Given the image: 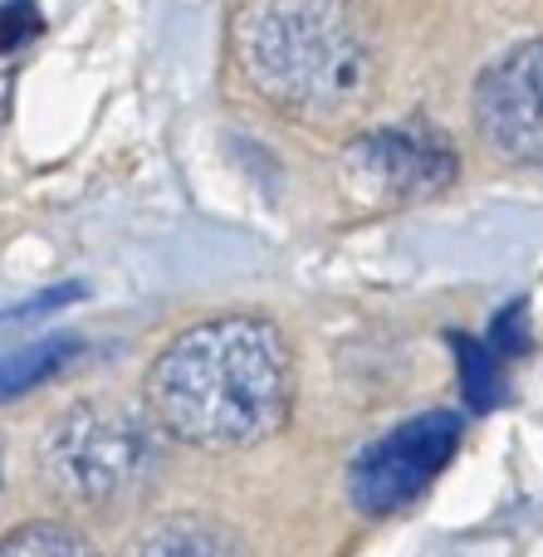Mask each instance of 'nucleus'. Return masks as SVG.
I'll list each match as a JSON object with an SVG mask.
<instances>
[{
	"mask_svg": "<svg viewBox=\"0 0 543 557\" xmlns=\"http://www.w3.org/2000/svg\"><path fill=\"white\" fill-rule=\"evenodd\" d=\"M294 406L289 343L264 318H211L147 367V411L166 435L201 450H250L270 441Z\"/></svg>",
	"mask_w": 543,
	"mask_h": 557,
	"instance_id": "f257e3e1",
	"label": "nucleus"
},
{
	"mask_svg": "<svg viewBox=\"0 0 543 557\" xmlns=\"http://www.w3.org/2000/svg\"><path fill=\"white\" fill-rule=\"evenodd\" d=\"M235 59L264 103L289 117H338L372 94L378 49L358 0H250Z\"/></svg>",
	"mask_w": 543,
	"mask_h": 557,
	"instance_id": "f03ea898",
	"label": "nucleus"
},
{
	"mask_svg": "<svg viewBox=\"0 0 543 557\" xmlns=\"http://www.w3.org/2000/svg\"><path fill=\"white\" fill-rule=\"evenodd\" d=\"M157 460L152 421L123 401H78L49 425L39 465L49 490L78 509H108L143 490Z\"/></svg>",
	"mask_w": 543,
	"mask_h": 557,
	"instance_id": "7ed1b4c3",
	"label": "nucleus"
},
{
	"mask_svg": "<svg viewBox=\"0 0 543 557\" xmlns=\"http://www.w3.org/2000/svg\"><path fill=\"white\" fill-rule=\"evenodd\" d=\"M460 162L441 133L427 123H402L368 133L343 152L338 182L358 206H407L421 196H436L456 182Z\"/></svg>",
	"mask_w": 543,
	"mask_h": 557,
	"instance_id": "20e7f679",
	"label": "nucleus"
},
{
	"mask_svg": "<svg viewBox=\"0 0 543 557\" xmlns=\"http://www.w3.org/2000/svg\"><path fill=\"white\" fill-rule=\"evenodd\" d=\"M456 445H460V416L456 411H427V416L402 421L397 431L372 441L368 450L353 460V474H348L353 504H358L362 513H372V519L407 509V504L421 499V494L431 490V480L451 465Z\"/></svg>",
	"mask_w": 543,
	"mask_h": 557,
	"instance_id": "39448f33",
	"label": "nucleus"
},
{
	"mask_svg": "<svg viewBox=\"0 0 543 557\" xmlns=\"http://www.w3.org/2000/svg\"><path fill=\"white\" fill-rule=\"evenodd\" d=\"M476 127L495 157L543 172V39L515 45L480 74Z\"/></svg>",
	"mask_w": 543,
	"mask_h": 557,
	"instance_id": "423d86ee",
	"label": "nucleus"
},
{
	"mask_svg": "<svg viewBox=\"0 0 543 557\" xmlns=\"http://www.w3.org/2000/svg\"><path fill=\"white\" fill-rule=\"evenodd\" d=\"M123 557H250L231 529L201 519V513H172L143 529L123 548Z\"/></svg>",
	"mask_w": 543,
	"mask_h": 557,
	"instance_id": "0eeeda50",
	"label": "nucleus"
},
{
	"mask_svg": "<svg viewBox=\"0 0 543 557\" xmlns=\"http://www.w3.org/2000/svg\"><path fill=\"white\" fill-rule=\"evenodd\" d=\"M84 352V343L69 333H54V337H35V343H20L15 352L0 357V401L10 396H25L35 386H45L49 376H59L74 357Z\"/></svg>",
	"mask_w": 543,
	"mask_h": 557,
	"instance_id": "6e6552de",
	"label": "nucleus"
},
{
	"mask_svg": "<svg viewBox=\"0 0 543 557\" xmlns=\"http://www.w3.org/2000/svg\"><path fill=\"white\" fill-rule=\"evenodd\" d=\"M456 362H460V392L476 411H490V406L505 396V367H499L495 347H485L480 337H456Z\"/></svg>",
	"mask_w": 543,
	"mask_h": 557,
	"instance_id": "1a4fd4ad",
	"label": "nucleus"
},
{
	"mask_svg": "<svg viewBox=\"0 0 543 557\" xmlns=\"http://www.w3.org/2000/svg\"><path fill=\"white\" fill-rule=\"evenodd\" d=\"M0 557H98L94 543L64 523H25L0 539Z\"/></svg>",
	"mask_w": 543,
	"mask_h": 557,
	"instance_id": "9d476101",
	"label": "nucleus"
},
{
	"mask_svg": "<svg viewBox=\"0 0 543 557\" xmlns=\"http://www.w3.org/2000/svg\"><path fill=\"white\" fill-rule=\"evenodd\" d=\"M39 35V10L35 0H0V54L29 45Z\"/></svg>",
	"mask_w": 543,
	"mask_h": 557,
	"instance_id": "9b49d317",
	"label": "nucleus"
},
{
	"mask_svg": "<svg viewBox=\"0 0 543 557\" xmlns=\"http://www.w3.org/2000/svg\"><path fill=\"white\" fill-rule=\"evenodd\" d=\"M495 357H515V352H525L529 347V327H525V298H519V304H509L505 308V318H495Z\"/></svg>",
	"mask_w": 543,
	"mask_h": 557,
	"instance_id": "f8f14e48",
	"label": "nucleus"
},
{
	"mask_svg": "<svg viewBox=\"0 0 543 557\" xmlns=\"http://www.w3.org/2000/svg\"><path fill=\"white\" fill-rule=\"evenodd\" d=\"M78 288L69 284V288H54V294H39V298H29V304H15V308H5V313H0V327L5 323H20V318H35V313H45V308H59L64 304V298H74Z\"/></svg>",
	"mask_w": 543,
	"mask_h": 557,
	"instance_id": "ddd939ff",
	"label": "nucleus"
},
{
	"mask_svg": "<svg viewBox=\"0 0 543 557\" xmlns=\"http://www.w3.org/2000/svg\"><path fill=\"white\" fill-rule=\"evenodd\" d=\"M10 108H15V74L0 69V133H5V123H10Z\"/></svg>",
	"mask_w": 543,
	"mask_h": 557,
	"instance_id": "4468645a",
	"label": "nucleus"
}]
</instances>
